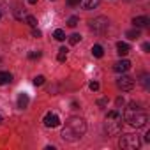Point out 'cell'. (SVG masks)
<instances>
[{
  "instance_id": "obj_1",
  "label": "cell",
  "mask_w": 150,
  "mask_h": 150,
  "mask_svg": "<svg viewBox=\"0 0 150 150\" xmlns=\"http://www.w3.org/2000/svg\"><path fill=\"white\" fill-rule=\"evenodd\" d=\"M87 132V122L80 117H71L65 122V127L62 131V138L65 141H78Z\"/></svg>"
},
{
  "instance_id": "obj_17",
  "label": "cell",
  "mask_w": 150,
  "mask_h": 150,
  "mask_svg": "<svg viewBox=\"0 0 150 150\" xmlns=\"http://www.w3.org/2000/svg\"><path fill=\"white\" fill-rule=\"evenodd\" d=\"M81 41V35L80 34H72V35H69V44H78Z\"/></svg>"
},
{
  "instance_id": "obj_14",
  "label": "cell",
  "mask_w": 150,
  "mask_h": 150,
  "mask_svg": "<svg viewBox=\"0 0 150 150\" xmlns=\"http://www.w3.org/2000/svg\"><path fill=\"white\" fill-rule=\"evenodd\" d=\"M92 55H94V57H97V58H101V57L104 55L103 46H101V44H94V46H92Z\"/></svg>"
},
{
  "instance_id": "obj_13",
  "label": "cell",
  "mask_w": 150,
  "mask_h": 150,
  "mask_svg": "<svg viewBox=\"0 0 150 150\" xmlns=\"http://www.w3.org/2000/svg\"><path fill=\"white\" fill-rule=\"evenodd\" d=\"M80 2H81V6H83L85 9H96V7L99 6L101 0H80Z\"/></svg>"
},
{
  "instance_id": "obj_20",
  "label": "cell",
  "mask_w": 150,
  "mask_h": 150,
  "mask_svg": "<svg viewBox=\"0 0 150 150\" xmlns=\"http://www.w3.org/2000/svg\"><path fill=\"white\" fill-rule=\"evenodd\" d=\"M44 80H46V78L39 74V76H35V78H34V85H35V87H41V85L44 83Z\"/></svg>"
},
{
  "instance_id": "obj_23",
  "label": "cell",
  "mask_w": 150,
  "mask_h": 150,
  "mask_svg": "<svg viewBox=\"0 0 150 150\" xmlns=\"http://www.w3.org/2000/svg\"><path fill=\"white\" fill-rule=\"evenodd\" d=\"M88 88H90L92 92H96V90H99V83H97V81H90V83H88Z\"/></svg>"
},
{
  "instance_id": "obj_6",
  "label": "cell",
  "mask_w": 150,
  "mask_h": 150,
  "mask_svg": "<svg viewBox=\"0 0 150 150\" xmlns=\"http://www.w3.org/2000/svg\"><path fill=\"white\" fill-rule=\"evenodd\" d=\"M117 85H118V88H120V90L129 92V90H132V88H134V80H132L131 76H125V74H122V76L117 80Z\"/></svg>"
},
{
  "instance_id": "obj_15",
  "label": "cell",
  "mask_w": 150,
  "mask_h": 150,
  "mask_svg": "<svg viewBox=\"0 0 150 150\" xmlns=\"http://www.w3.org/2000/svg\"><path fill=\"white\" fill-rule=\"evenodd\" d=\"M53 37H55L57 41H65V32H64L62 28H57V30L53 32Z\"/></svg>"
},
{
  "instance_id": "obj_19",
  "label": "cell",
  "mask_w": 150,
  "mask_h": 150,
  "mask_svg": "<svg viewBox=\"0 0 150 150\" xmlns=\"http://www.w3.org/2000/svg\"><path fill=\"white\" fill-rule=\"evenodd\" d=\"M125 35H127L129 39H138V37H139V30H138V28H136V30H129Z\"/></svg>"
},
{
  "instance_id": "obj_8",
  "label": "cell",
  "mask_w": 150,
  "mask_h": 150,
  "mask_svg": "<svg viewBox=\"0 0 150 150\" xmlns=\"http://www.w3.org/2000/svg\"><path fill=\"white\" fill-rule=\"evenodd\" d=\"M131 69V62L129 60H118L115 65H113V71L115 72H125Z\"/></svg>"
},
{
  "instance_id": "obj_31",
  "label": "cell",
  "mask_w": 150,
  "mask_h": 150,
  "mask_svg": "<svg viewBox=\"0 0 150 150\" xmlns=\"http://www.w3.org/2000/svg\"><path fill=\"white\" fill-rule=\"evenodd\" d=\"M2 122H4V118H2V115H0V124H2Z\"/></svg>"
},
{
  "instance_id": "obj_12",
  "label": "cell",
  "mask_w": 150,
  "mask_h": 150,
  "mask_svg": "<svg viewBox=\"0 0 150 150\" xmlns=\"http://www.w3.org/2000/svg\"><path fill=\"white\" fill-rule=\"evenodd\" d=\"M28 103H30V97H28L27 94H20V97H18V108L25 110V108L28 106Z\"/></svg>"
},
{
  "instance_id": "obj_10",
  "label": "cell",
  "mask_w": 150,
  "mask_h": 150,
  "mask_svg": "<svg viewBox=\"0 0 150 150\" xmlns=\"http://www.w3.org/2000/svg\"><path fill=\"white\" fill-rule=\"evenodd\" d=\"M148 23H150V20H148L146 16H136V18L132 20V25L138 27V28H139V27H146Z\"/></svg>"
},
{
  "instance_id": "obj_29",
  "label": "cell",
  "mask_w": 150,
  "mask_h": 150,
  "mask_svg": "<svg viewBox=\"0 0 150 150\" xmlns=\"http://www.w3.org/2000/svg\"><path fill=\"white\" fill-rule=\"evenodd\" d=\"M117 106H124V99L122 97H117Z\"/></svg>"
},
{
  "instance_id": "obj_21",
  "label": "cell",
  "mask_w": 150,
  "mask_h": 150,
  "mask_svg": "<svg viewBox=\"0 0 150 150\" xmlns=\"http://www.w3.org/2000/svg\"><path fill=\"white\" fill-rule=\"evenodd\" d=\"M41 55H42V53H41L39 50H37V51H30V53H28V58H30V60H35V58H41Z\"/></svg>"
},
{
  "instance_id": "obj_27",
  "label": "cell",
  "mask_w": 150,
  "mask_h": 150,
  "mask_svg": "<svg viewBox=\"0 0 150 150\" xmlns=\"http://www.w3.org/2000/svg\"><path fill=\"white\" fill-rule=\"evenodd\" d=\"M141 48H143V51H145V53H148V50H150V44H148V42H143V46H141Z\"/></svg>"
},
{
  "instance_id": "obj_9",
  "label": "cell",
  "mask_w": 150,
  "mask_h": 150,
  "mask_svg": "<svg viewBox=\"0 0 150 150\" xmlns=\"http://www.w3.org/2000/svg\"><path fill=\"white\" fill-rule=\"evenodd\" d=\"M129 51H131V46H129L127 42H122V41L117 42V53H118L120 57H125Z\"/></svg>"
},
{
  "instance_id": "obj_30",
  "label": "cell",
  "mask_w": 150,
  "mask_h": 150,
  "mask_svg": "<svg viewBox=\"0 0 150 150\" xmlns=\"http://www.w3.org/2000/svg\"><path fill=\"white\" fill-rule=\"evenodd\" d=\"M28 4H30V6H34V4H37V0H28Z\"/></svg>"
},
{
  "instance_id": "obj_7",
  "label": "cell",
  "mask_w": 150,
  "mask_h": 150,
  "mask_svg": "<svg viewBox=\"0 0 150 150\" xmlns=\"http://www.w3.org/2000/svg\"><path fill=\"white\" fill-rule=\"evenodd\" d=\"M42 122H44V125H46L48 129H55V127L60 125V118H58V115H55V113H46L44 118H42Z\"/></svg>"
},
{
  "instance_id": "obj_22",
  "label": "cell",
  "mask_w": 150,
  "mask_h": 150,
  "mask_svg": "<svg viewBox=\"0 0 150 150\" xmlns=\"http://www.w3.org/2000/svg\"><path fill=\"white\" fill-rule=\"evenodd\" d=\"M27 23H28L30 27H34V28L37 27V20H35L34 16H27Z\"/></svg>"
},
{
  "instance_id": "obj_18",
  "label": "cell",
  "mask_w": 150,
  "mask_h": 150,
  "mask_svg": "<svg viewBox=\"0 0 150 150\" xmlns=\"http://www.w3.org/2000/svg\"><path fill=\"white\" fill-rule=\"evenodd\" d=\"M78 21H80V20H78V16H71V18L67 20V25H69L71 28H74V27L78 25Z\"/></svg>"
},
{
  "instance_id": "obj_2",
  "label": "cell",
  "mask_w": 150,
  "mask_h": 150,
  "mask_svg": "<svg viewBox=\"0 0 150 150\" xmlns=\"http://www.w3.org/2000/svg\"><path fill=\"white\" fill-rule=\"evenodd\" d=\"M124 118H125V122H129V124H131L132 127H136V129L143 127V125L148 122V117H146V113L139 111V108H138V104H136V103H131V104L127 106Z\"/></svg>"
},
{
  "instance_id": "obj_3",
  "label": "cell",
  "mask_w": 150,
  "mask_h": 150,
  "mask_svg": "<svg viewBox=\"0 0 150 150\" xmlns=\"http://www.w3.org/2000/svg\"><path fill=\"white\" fill-rule=\"evenodd\" d=\"M104 129L108 132V136H117L120 131H122V115L113 110L106 115V124H104Z\"/></svg>"
},
{
  "instance_id": "obj_5",
  "label": "cell",
  "mask_w": 150,
  "mask_h": 150,
  "mask_svg": "<svg viewBox=\"0 0 150 150\" xmlns=\"http://www.w3.org/2000/svg\"><path fill=\"white\" fill-rule=\"evenodd\" d=\"M88 27H90V30H92V32H96V34H103V32H106V30H108V27H110V21H108V18H104V16H99V18L92 20Z\"/></svg>"
},
{
  "instance_id": "obj_28",
  "label": "cell",
  "mask_w": 150,
  "mask_h": 150,
  "mask_svg": "<svg viewBox=\"0 0 150 150\" xmlns=\"http://www.w3.org/2000/svg\"><path fill=\"white\" fill-rule=\"evenodd\" d=\"M32 35H34V37H41V30H37V28H34V32H32Z\"/></svg>"
},
{
  "instance_id": "obj_16",
  "label": "cell",
  "mask_w": 150,
  "mask_h": 150,
  "mask_svg": "<svg viewBox=\"0 0 150 150\" xmlns=\"http://www.w3.org/2000/svg\"><path fill=\"white\" fill-rule=\"evenodd\" d=\"M65 58H67V50H65V48H60V50H58V55H57V60H58V62H64Z\"/></svg>"
},
{
  "instance_id": "obj_24",
  "label": "cell",
  "mask_w": 150,
  "mask_h": 150,
  "mask_svg": "<svg viewBox=\"0 0 150 150\" xmlns=\"http://www.w3.org/2000/svg\"><path fill=\"white\" fill-rule=\"evenodd\" d=\"M97 104H99L101 108H104V106H108V97H103V99H99V101H97Z\"/></svg>"
},
{
  "instance_id": "obj_4",
  "label": "cell",
  "mask_w": 150,
  "mask_h": 150,
  "mask_svg": "<svg viewBox=\"0 0 150 150\" xmlns=\"http://www.w3.org/2000/svg\"><path fill=\"white\" fill-rule=\"evenodd\" d=\"M139 145H141V139L138 134H124L118 141V146L124 150H136L139 148Z\"/></svg>"
},
{
  "instance_id": "obj_25",
  "label": "cell",
  "mask_w": 150,
  "mask_h": 150,
  "mask_svg": "<svg viewBox=\"0 0 150 150\" xmlns=\"http://www.w3.org/2000/svg\"><path fill=\"white\" fill-rule=\"evenodd\" d=\"M141 83H143V87H145V88H148V74H143Z\"/></svg>"
},
{
  "instance_id": "obj_11",
  "label": "cell",
  "mask_w": 150,
  "mask_h": 150,
  "mask_svg": "<svg viewBox=\"0 0 150 150\" xmlns=\"http://www.w3.org/2000/svg\"><path fill=\"white\" fill-rule=\"evenodd\" d=\"M13 81V74L11 72H7V71H2L0 72V85H7V83H11Z\"/></svg>"
},
{
  "instance_id": "obj_26",
  "label": "cell",
  "mask_w": 150,
  "mask_h": 150,
  "mask_svg": "<svg viewBox=\"0 0 150 150\" xmlns=\"http://www.w3.org/2000/svg\"><path fill=\"white\" fill-rule=\"evenodd\" d=\"M67 4L71 7H74V6H80V0H67Z\"/></svg>"
}]
</instances>
